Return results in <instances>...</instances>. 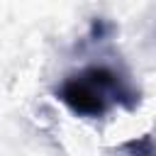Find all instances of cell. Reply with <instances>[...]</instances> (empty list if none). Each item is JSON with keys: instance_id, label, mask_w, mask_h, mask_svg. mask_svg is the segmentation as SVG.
<instances>
[{"instance_id": "cell-2", "label": "cell", "mask_w": 156, "mask_h": 156, "mask_svg": "<svg viewBox=\"0 0 156 156\" xmlns=\"http://www.w3.org/2000/svg\"><path fill=\"white\" fill-rule=\"evenodd\" d=\"M122 149H124L127 156H156V144H154V139H151L149 134L127 141Z\"/></svg>"}, {"instance_id": "cell-1", "label": "cell", "mask_w": 156, "mask_h": 156, "mask_svg": "<svg viewBox=\"0 0 156 156\" xmlns=\"http://www.w3.org/2000/svg\"><path fill=\"white\" fill-rule=\"evenodd\" d=\"M54 95L78 117L100 119L112 107L134 110L139 105V90L110 66H88L78 73L66 76Z\"/></svg>"}]
</instances>
